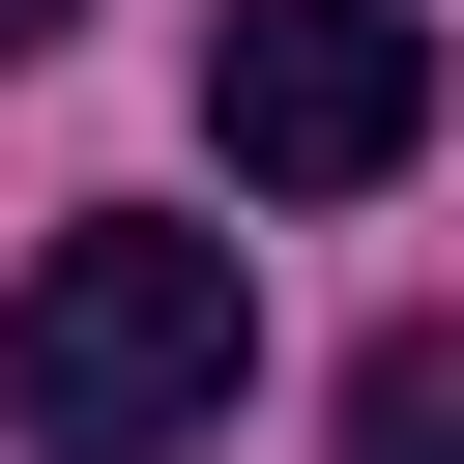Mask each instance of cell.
<instances>
[{
	"label": "cell",
	"instance_id": "2",
	"mask_svg": "<svg viewBox=\"0 0 464 464\" xmlns=\"http://www.w3.org/2000/svg\"><path fill=\"white\" fill-rule=\"evenodd\" d=\"M203 145L261 203H377L435 145V29L406 0H203Z\"/></svg>",
	"mask_w": 464,
	"mask_h": 464
},
{
	"label": "cell",
	"instance_id": "1",
	"mask_svg": "<svg viewBox=\"0 0 464 464\" xmlns=\"http://www.w3.org/2000/svg\"><path fill=\"white\" fill-rule=\"evenodd\" d=\"M232 377H261V261L174 232V203H87L0 290V435L29 464H174V435H232Z\"/></svg>",
	"mask_w": 464,
	"mask_h": 464
},
{
	"label": "cell",
	"instance_id": "4",
	"mask_svg": "<svg viewBox=\"0 0 464 464\" xmlns=\"http://www.w3.org/2000/svg\"><path fill=\"white\" fill-rule=\"evenodd\" d=\"M58 29H87V0H0V58H58Z\"/></svg>",
	"mask_w": 464,
	"mask_h": 464
},
{
	"label": "cell",
	"instance_id": "3",
	"mask_svg": "<svg viewBox=\"0 0 464 464\" xmlns=\"http://www.w3.org/2000/svg\"><path fill=\"white\" fill-rule=\"evenodd\" d=\"M348 464H464V319H377L348 348Z\"/></svg>",
	"mask_w": 464,
	"mask_h": 464
}]
</instances>
